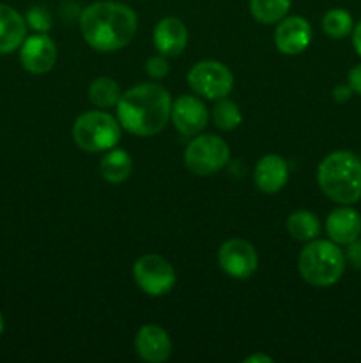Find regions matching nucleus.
<instances>
[{"mask_svg":"<svg viewBox=\"0 0 361 363\" xmlns=\"http://www.w3.org/2000/svg\"><path fill=\"white\" fill-rule=\"evenodd\" d=\"M289 163L278 155H265L257 162L253 170L255 186L262 194H278L289 181Z\"/></svg>","mask_w":361,"mask_h":363,"instance_id":"2eb2a0df","label":"nucleus"},{"mask_svg":"<svg viewBox=\"0 0 361 363\" xmlns=\"http://www.w3.org/2000/svg\"><path fill=\"white\" fill-rule=\"evenodd\" d=\"M347 84L350 85V89H353L354 94L361 96V64H356V66L349 71Z\"/></svg>","mask_w":361,"mask_h":363,"instance_id":"bb28decb","label":"nucleus"},{"mask_svg":"<svg viewBox=\"0 0 361 363\" xmlns=\"http://www.w3.org/2000/svg\"><path fill=\"white\" fill-rule=\"evenodd\" d=\"M353 89H350V85H336L335 89H333V99H335L336 103H347L350 98H353Z\"/></svg>","mask_w":361,"mask_h":363,"instance_id":"cd10ccee","label":"nucleus"},{"mask_svg":"<svg viewBox=\"0 0 361 363\" xmlns=\"http://www.w3.org/2000/svg\"><path fill=\"white\" fill-rule=\"evenodd\" d=\"M322 194L336 204L361 201V158L350 151H335L326 156L317 169Z\"/></svg>","mask_w":361,"mask_h":363,"instance_id":"7ed1b4c3","label":"nucleus"},{"mask_svg":"<svg viewBox=\"0 0 361 363\" xmlns=\"http://www.w3.org/2000/svg\"><path fill=\"white\" fill-rule=\"evenodd\" d=\"M211 116H212V123H214L216 128H219L222 131L236 130V128L241 124V121H243L239 106L227 98L216 99V105L212 106Z\"/></svg>","mask_w":361,"mask_h":363,"instance_id":"5701e85b","label":"nucleus"},{"mask_svg":"<svg viewBox=\"0 0 361 363\" xmlns=\"http://www.w3.org/2000/svg\"><path fill=\"white\" fill-rule=\"evenodd\" d=\"M243 362L244 363H273V358L268 357V354H264V353H255V354H251V357L244 358Z\"/></svg>","mask_w":361,"mask_h":363,"instance_id":"c756f323","label":"nucleus"},{"mask_svg":"<svg viewBox=\"0 0 361 363\" xmlns=\"http://www.w3.org/2000/svg\"><path fill=\"white\" fill-rule=\"evenodd\" d=\"M156 50L165 57H177L184 52L188 45V28L183 20L176 16H166L159 20L152 34Z\"/></svg>","mask_w":361,"mask_h":363,"instance_id":"dca6fc26","label":"nucleus"},{"mask_svg":"<svg viewBox=\"0 0 361 363\" xmlns=\"http://www.w3.org/2000/svg\"><path fill=\"white\" fill-rule=\"evenodd\" d=\"M292 0H250V13L258 23H278L287 16Z\"/></svg>","mask_w":361,"mask_h":363,"instance_id":"412c9836","label":"nucleus"},{"mask_svg":"<svg viewBox=\"0 0 361 363\" xmlns=\"http://www.w3.org/2000/svg\"><path fill=\"white\" fill-rule=\"evenodd\" d=\"M25 21H27V27L35 32H41V34H46L52 28V14L42 6L30 7L25 14Z\"/></svg>","mask_w":361,"mask_h":363,"instance_id":"b1692460","label":"nucleus"},{"mask_svg":"<svg viewBox=\"0 0 361 363\" xmlns=\"http://www.w3.org/2000/svg\"><path fill=\"white\" fill-rule=\"evenodd\" d=\"M21 66L32 74H45L53 69L57 62V46L48 34L35 32L25 38L20 46Z\"/></svg>","mask_w":361,"mask_h":363,"instance_id":"9b49d317","label":"nucleus"},{"mask_svg":"<svg viewBox=\"0 0 361 363\" xmlns=\"http://www.w3.org/2000/svg\"><path fill=\"white\" fill-rule=\"evenodd\" d=\"M188 85L205 99H222L232 92L234 74L218 60H200L188 71Z\"/></svg>","mask_w":361,"mask_h":363,"instance_id":"0eeeda50","label":"nucleus"},{"mask_svg":"<svg viewBox=\"0 0 361 363\" xmlns=\"http://www.w3.org/2000/svg\"><path fill=\"white\" fill-rule=\"evenodd\" d=\"M138 16L130 6L115 0L88 4L80 16V30L85 43L96 52L110 53L133 41Z\"/></svg>","mask_w":361,"mask_h":363,"instance_id":"f257e3e1","label":"nucleus"},{"mask_svg":"<svg viewBox=\"0 0 361 363\" xmlns=\"http://www.w3.org/2000/svg\"><path fill=\"white\" fill-rule=\"evenodd\" d=\"M173 126L184 137H195L205 130L209 123V112L204 103L197 96L184 94L172 101V112H170Z\"/></svg>","mask_w":361,"mask_h":363,"instance_id":"9d476101","label":"nucleus"},{"mask_svg":"<svg viewBox=\"0 0 361 363\" xmlns=\"http://www.w3.org/2000/svg\"><path fill=\"white\" fill-rule=\"evenodd\" d=\"M345 261H349V264L353 266V268L360 269L361 272V238H357L356 241L347 245Z\"/></svg>","mask_w":361,"mask_h":363,"instance_id":"a878e982","label":"nucleus"},{"mask_svg":"<svg viewBox=\"0 0 361 363\" xmlns=\"http://www.w3.org/2000/svg\"><path fill=\"white\" fill-rule=\"evenodd\" d=\"M326 234L336 245H349L361 236V215L350 204H340L326 218Z\"/></svg>","mask_w":361,"mask_h":363,"instance_id":"4468645a","label":"nucleus"},{"mask_svg":"<svg viewBox=\"0 0 361 363\" xmlns=\"http://www.w3.org/2000/svg\"><path fill=\"white\" fill-rule=\"evenodd\" d=\"M145 71H147V74L151 78H154V80H161V78H165L166 74L170 73V66L168 62H166L165 55H152L149 57L147 62H145Z\"/></svg>","mask_w":361,"mask_h":363,"instance_id":"393cba45","label":"nucleus"},{"mask_svg":"<svg viewBox=\"0 0 361 363\" xmlns=\"http://www.w3.org/2000/svg\"><path fill=\"white\" fill-rule=\"evenodd\" d=\"M122 91L120 85L117 84L113 78L110 77H99L88 87V99L98 108H110V106H117Z\"/></svg>","mask_w":361,"mask_h":363,"instance_id":"aec40b11","label":"nucleus"},{"mask_svg":"<svg viewBox=\"0 0 361 363\" xmlns=\"http://www.w3.org/2000/svg\"><path fill=\"white\" fill-rule=\"evenodd\" d=\"M229 144L218 135H195L184 151V165L195 176H211L229 163Z\"/></svg>","mask_w":361,"mask_h":363,"instance_id":"423d86ee","label":"nucleus"},{"mask_svg":"<svg viewBox=\"0 0 361 363\" xmlns=\"http://www.w3.org/2000/svg\"><path fill=\"white\" fill-rule=\"evenodd\" d=\"M131 170H133V160H131L130 152L119 147L106 151L99 163V172H101L103 179L110 184L124 183L131 176Z\"/></svg>","mask_w":361,"mask_h":363,"instance_id":"a211bd4d","label":"nucleus"},{"mask_svg":"<svg viewBox=\"0 0 361 363\" xmlns=\"http://www.w3.org/2000/svg\"><path fill=\"white\" fill-rule=\"evenodd\" d=\"M122 126L119 119L103 110H91L76 117L73 124V138L85 152L110 151L119 144Z\"/></svg>","mask_w":361,"mask_h":363,"instance_id":"39448f33","label":"nucleus"},{"mask_svg":"<svg viewBox=\"0 0 361 363\" xmlns=\"http://www.w3.org/2000/svg\"><path fill=\"white\" fill-rule=\"evenodd\" d=\"M287 230L296 241L308 243L311 240H317V236L321 234V222L314 213L306 211V209H297V211L290 213L287 218Z\"/></svg>","mask_w":361,"mask_h":363,"instance_id":"6ab92c4d","label":"nucleus"},{"mask_svg":"<svg viewBox=\"0 0 361 363\" xmlns=\"http://www.w3.org/2000/svg\"><path fill=\"white\" fill-rule=\"evenodd\" d=\"M2 333H4V318L2 314H0V337H2Z\"/></svg>","mask_w":361,"mask_h":363,"instance_id":"7c9ffc66","label":"nucleus"},{"mask_svg":"<svg viewBox=\"0 0 361 363\" xmlns=\"http://www.w3.org/2000/svg\"><path fill=\"white\" fill-rule=\"evenodd\" d=\"M353 14H350L349 11L342 9V7L329 9L328 13L322 16V30H324L326 35H329L331 39L347 38L349 34H353Z\"/></svg>","mask_w":361,"mask_h":363,"instance_id":"4be33fe9","label":"nucleus"},{"mask_svg":"<svg viewBox=\"0 0 361 363\" xmlns=\"http://www.w3.org/2000/svg\"><path fill=\"white\" fill-rule=\"evenodd\" d=\"M311 27L303 16H285L275 28V46L283 55H299L310 46Z\"/></svg>","mask_w":361,"mask_h":363,"instance_id":"f8f14e48","label":"nucleus"},{"mask_svg":"<svg viewBox=\"0 0 361 363\" xmlns=\"http://www.w3.org/2000/svg\"><path fill=\"white\" fill-rule=\"evenodd\" d=\"M353 46L357 55L361 57V20L353 28Z\"/></svg>","mask_w":361,"mask_h":363,"instance_id":"c85d7f7f","label":"nucleus"},{"mask_svg":"<svg viewBox=\"0 0 361 363\" xmlns=\"http://www.w3.org/2000/svg\"><path fill=\"white\" fill-rule=\"evenodd\" d=\"M345 254L331 240H311L297 259L299 275L314 287L335 286L345 272Z\"/></svg>","mask_w":361,"mask_h":363,"instance_id":"20e7f679","label":"nucleus"},{"mask_svg":"<svg viewBox=\"0 0 361 363\" xmlns=\"http://www.w3.org/2000/svg\"><path fill=\"white\" fill-rule=\"evenodd\" d=\"M218 264L229 277L237 280H246L257 272L258 255L253 245L248 241L232 238L227 240L218 250Z\"/></svg>","mask_w":361,"mask_h":363,"instance_id":"1a4fd4ad","label":"nucleus"},{"mask_svg":"<svg viewBox=\"0 0 361 363\" xmlns=\"http://www.w3.org/2000/svg\"><path fill=\"white\" fill-rule=\"evenodd\" d=\"M134 350L144 362L161 363L172 354V340L161 326L145 325L134 337Z\"/></svg>","mask_w":361,"mask_h":363,"instance_id":"ddd939ff","label":"nucleus"},{"mask_svg":"<svg viewBox=\"0 0 361 363\" xmlns=\"http://www.w3.org/2000/svg\"><path fill=\"white\" fill-rule=\"evenodd\" d=\"M172 112L170 92L159 84H140L122 92L117 103L120 126L137 137L161 133Z\"/></svg>","mask_w":361,"mask_h":363,"instance_id":"f03ea898","label":"nucleus"},{"mask_svg":"<svg viewBox=\"0 0 361 363\" xmlns=\"http://www.w3.org/2000/svg\"><path fill=\"white\" fill-rule=\"evenodd\" d=\"M27 38V21L14 7L0 4V55L16 52Z\"/></svg>","mask_w":361,"mask_h":363,"instance_id":"f3484780","label":"nucleus"},{"mask_svg":"<svg viewBox=\"0 0 361 363\" xmlns=\"http://www.w3.org/2000/svg\"><path fill=\"white\" fill-rule=\"evenodd\" d=\"M133 279L147 296L159 298L168 294L176 286V269L161 255L147 254L134 262Z\"/></svg>","mask_w":361,"mask_h":363,"instance_id":"6e6552de","label":"nucleus"}]
</instances>
